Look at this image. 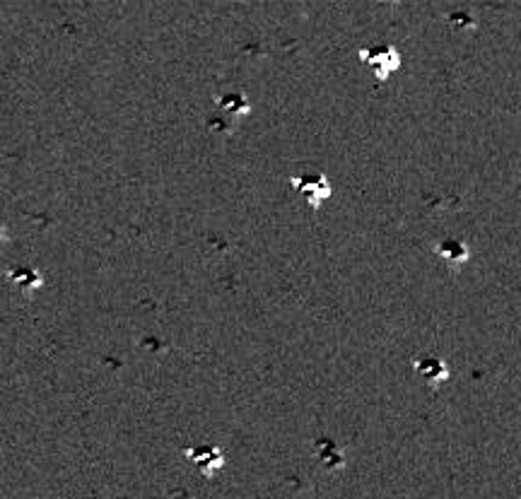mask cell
Listing matches in <instances>:
<instances>
[{"instance_id":"1","label":"cell","mask_w":521,"mask_h":499,"mask_svg":"<svg viewBox=\"0 0 521 499\" xmlns=\"http://www.w3.org/2000/svg\"><path fill=\"white\" fill-rule=\"evenodd\" d=\"M292 184H295V189L300 191L312 205H316L321 198L329 196V184H326L324 176H312V179H302V181L292 179Z\"/></svg>"}]
</instances>
